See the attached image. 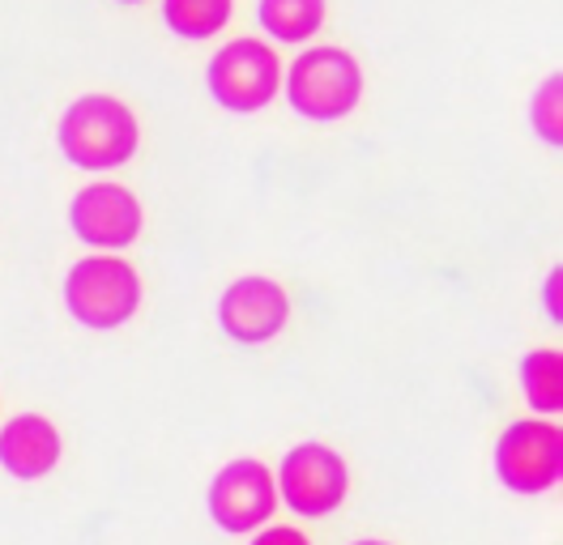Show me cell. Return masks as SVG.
<instances>
[{
	"mask_svg": "<svg viewBox=\"0 0 563 545\" xmlns=\"http://www.w3.org/2000/svg\"><path fill=\"white\" fill-rule=\"evenodd\" d=\"M65 307L86 329H120L137 315L141 277L124 256H81L65 277Z\"/></svg>",
	"mask_w": 563,
	"mask_h": 545,
	"instance_id": "7a4b0ae2",
	"label": "cell"
},
{
	"mask_svg": "<svg viewBox=\"0 0 563 545\" xmlns=\"http://www.w3.org/2000/svg\"><path fill=\"white\" fill-rule=\"evenodd\" d=\"M358 94L363 73L346 47H312L290 65L286 77V99L308 120H342L358 107Z\"/></svg>",
	"mask_w": 563,
	"mask_h": 545,
	"instance_id": "3957f363",
	"label": "cell"
},
{
	"mask_svg": "<svg viewBox=\"0 0 563 545\" xmlns=\"http://www.w3.org/2000/svg\"><path fill=\"white\" fill-rule=\"evenodd\" d=\"M218 320L227 329V337L244 341V345H261V341L278 337L290 320V299L274 277H240L227 286L222 303H218Z\"/></svg>",
	"mask_w": 563,
	"mask_h": 545,
	"instance_id": "9c48e42d",
	"label": "cell"
},
{
	"mask_svg": "<svg viewBox=\"0 0 563 545\" xmlns=\"http://www.w3.org/2000/svg\"><path fill=\"white\" fill-rule=\"evenodd\" d=\"M274 508H278L274 474L261 460H247V456L231 460L210 481V515L227 533H247V529L269 524Z\"/></svg>",
	"mask_w": 563,
	"mask_h": 545,
	"instance_id": "52a82bcc",
	"label": "cell"
},
{
	"mask_svg": "<svg viewBox=\"0 0 563 545\" xmlns=\"http://www.w3.org/2000/svg\"><path fill=\"white\" fill-rule=\"evenodd\" d=\"M346 486H351V474H346V460L324 447V443H299L282 456L278 469V494L299 511V515H329V511L342 508L346 499Z\"/></svg>",
	"mask_w": 563,
	"mask_h": 545,
	"instance_id": "8992f818",
	"label": "cell"
},
{
	"mask_svg": "<svg viewBox=\"0 0 563 545\" xmlns=\"http://www.w3.org/2000/svg\"><path fill=\"white\" fill-rule=\"evenodd\" d=\"M563 86V77L555 73V77H547L542 81V90L533 94V129L547 136L551 145H560L563 141V124H560V90Z\"/></svg>",
	"mask_w": 563,
	"mask_h": 545,
	"instance_id": "5bb4252c",
	"label": "cell"
},
{
	"mask_svg": "<svg viewBox=\"0 0 563 545\" xmlns=\"http://www.w3.org/2000/svg\"><path fill=\"white\" fill-rule=\"evenodd\" d=\"M252 545H312V542H308L299 529H278V524H274V529L256 533V537H252Z\"/></svg>",
	"mask_w": 563,
	"mask_h": 545,
	"instance_id": "9a60e30c",
	"label": "cell"
},
{
	"mask_svg": "<svg viewBox=\"0 0 563 545\" xmlns=\"http://www.w3.org/2000/svg\"><path fill=\"white\" fill-rule=\"evenodd\" d=\"M69 226L90 247H129L145 226V209L124 183H86L69 204Z\"/></svg>",
	"mask_w": 563,
	"mask_h": 545,
	"instance_id": "ba28073f",
	"label": "cell"
},
{
	"mask_svg": "<svg viewBox=\"0 0 563 545\" xmlns=\"http://www.w3.org/2000/svg\"><path fill=\"white\" fill-rule=\"evenodd\" d=\"M163 18L179 38H210L231 22V0H167Z\"/></svg>",
	"mask_w": 563,
	"mask_h": 545,
	"instance_id": "4fadbf2b",
	"label": "cell"
},
{
	"mask_svg": "<svg viewBox=\"0 0 563 545\" xmlns=\"http://www.w3.org/2000/svg\"><path fill=\"white\" fill-rule=\"evenodd\" d=\"M354 545H388V542H354Z\"/></svg>",
	"mask_w": 563,
	"mask_h": 545,
	"instance_id": "e0dca14e",
	"label": "cell"
},
{
	"mask_svg": "<svg viewBox=\"0 0 563 545\" xmlns=\"http://www.w3.org/2000/svg\"><path fill=\"white\" fill-rule=\"evenodd\" d=\"M206 86L218 107L252 115L261 107H269L282 86L278 52L261 38H235L222 52H213L210 68H206Z\"/></svg>",
	"mask_w": 563,
	"mask_h": 545,
	"instance_id": "277c9868",
	"label": "cell"
},
{
	"mask_svg": "<svg viewBox=\"0 0 563 545\" xmlns=\"http://www.w3.org/2000/svg\"><path fill=\"white\" fill-rule=\"evenodd\" d=\"M529 405L538 413H560L563 409V354L560 349H533L521 363Z\"/></svg>",
	"mask_w": 563,
	"mask_h": 545,
	"instance_id": "7c38bea8",
	"label": "cell"
},
{
	"mask_svg": "<svg viewBox=\"0 0 563 545\" xmlns=\"http://www.w3.org/2000/svg\"><path fill=\"white\" fill-rule=\"evenodd\" d=\"M324 22V0H261V26L278 43H308Z\"/></svg>",
	"mask_w": 563,
	"mask_h": 545,
	"instance_id": "8fae6325",
	"label": "cell"
},
{
	"mask_svg": "<svg viewBox=\"0 0 563 545\" xmlns=\"http://www.w3.org/2000/svg\"><path fill=\"white\" fill-rule=\"evenodd\" d=\"M495 474L517 494H542L563 474V431L547 418L512 422L495 447Z\"/></svg>",
	"mask_w": 563,
	"mask_h": 545,
	"instance_id": "5b68a950",
	"label": "cell"
},
{
	"mask_svg": "<svg viewBox=\"0 0 563 545\" xmlns=\"http://www.w3.org/2000/svg\"><path fill=\"white\" fill-rule=\"evenodd\" d=\"M141 145L137 111L111 94H81L60 120V149L73 167L111 170L124 167Z\"/></svg>",
	"mask_w": 563,
	"mask_h": 545,
	"instance_id": "6da1fadb",
	"label": "cell"
},
{
	"mask_svg": "<svg viewBox=\"0 0 563 545\" xmlns=\"http://www.w3.org/2000/svg\"><path fill=\"white\" fill-rule=\"evenodd\" d=\"M547 299H551V315L560 320V269L551 272V281H547Z\"/></svg>",
	"mask_w": 563,
	"mask_h": 545,
	"instance_id": "2e32d148",
	"label": "cell"
},
{
	"mask_svg": "<svg viewBox=\"0 0 563 545\" xmlns=\"http://www.w3.org/2000/svg\"><path fill=\"white\" fill-rule=\"evenodd\" d=\"M60 460V431L43 413H18L0 426V465L22 481L47 477Z\"/></svg>",
	"mask_w": 563,
	"mask_h": 545,
	"instance_id": "30bf717a",
	"label": "cell"
}]
</instances>
